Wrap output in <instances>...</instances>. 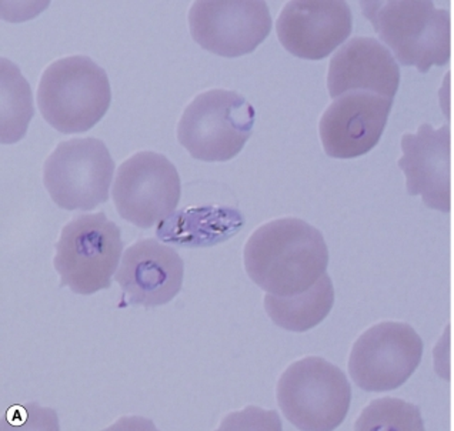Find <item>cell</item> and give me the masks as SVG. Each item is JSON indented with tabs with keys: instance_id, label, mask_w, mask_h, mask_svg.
<instances>
[{
	"instance_id": "cell-2",
	"label": "cell",
	"mask_w": 454,
	"mask_h": 431,
	"mask_svg": "<svg viewBox=\"0 0 454 431\" xmlns=\"http://www.w3.org/2000/svg\"><path fill=\"white\" fill-rule=\"evenodd\" d=\"M363 15L403 67L426 74L451 58V19L430 0H367Z\"/></svg>"
},
{
	"instance_id": "cell-9",
	"label": "cell",
	"mask_w": 454,
	"mask_h": 431,
	"mask_svg": "<svg viewBox=\"0 0 454 431\" xmlns=\"http://www.w3.org/2000/svg\"><path fill=\"white\" fill-rule=\"evenodd\" d=\"M421 357L423 341L411 325L379 323L356 341L348 358V373L362 390H395L411 379Z\"/></svg>"
},
{
	"instance_id": "cell-11",
	"label": "cell",
	"mask_w": 454,
	"mask_h": 431,
	"mask_svg": "<svg viewBox=\"0 0 454 431\" xmlns=\"http://www.w3.org/2000/svg\"><path fill=\"white\" fill-rule=\"evenodd\" d=\"M393 99L371 91H348L327 107L320 119L323 149L334 159H356L380 142Z\"/></svg>"
},
{
	"instance_id": "cell-1",
	"label": "cell",
	"mask_w": 454,
	"mask_h": 431,
	"mask_svg": "<svg viewBox=\"0 0 454 431\" xmlns=\"http://www.w3.org/2000/svg\"><path fill=\"white\" fill-rule=\"evenodd\" d=\"M243 257L253 282L275 296L306 292L326 274L329 264L323 234L294 217L259 227L246 243Z\"/></svg>"
},
{
	"instance_id": "cell-6",
	"label": "cell",
	"mask_w": 454,
	"mask_h": 431,
	"mask_svg": "<svg viewBox=\"0 0 454 431\" xmlns=\"http://www.w3.org/2000/svg\"><path fill=\"white\" fill-rule=\"evenodd\" d=\"M256 112L236 91L213 89L196 96L177 125V139L202 161L236 158L252 136Z\"/></svg>"
},
{
	"instance_id": "cell-13",
	"label": "cell",
	"mask_w": 454,
	"mask_h": 431,
	"mask_svg": "<svg viewBox=\"0 0 454 431\" xmlns=\"http://www.w3.org/2000/svg\"><path fill=\"white\" fill-rule=\"evenodd\" d=\"M184 263L176 250L154 239L136 241L123 255L114 274L130 306L156 307L177 296Z\"/></svg>"
},
{
	"instance_id": "cell-12",
	"label": "cell",
	"mask_w": 454,
	"mask_h": 431,
	"mask_svg": "<svg viewBox=\"0 0 454 431\" xmlns=\"http://www.w3.org/2000/svg\"><path fill=\"white\" fill-rule=\"evenodd\" d=\"M353 18L343 0H294L278 15L283 48L296 58L322 60L352 34Z\"/></svg>"
},
{
	"instance_id": "cell-15",
	"label": "cell",
	"mask_w": 454,
	"mask_h": 431,
	"mask_svg": "<svg viewBox=\"0 0 454 431\" xmlns=\"http://www.w3.org/2000/svg\"><path fill=\"white\" fill-rule=\"evenodd\" d=\"M399 84L395 58L372 37H355L330 60L327 88L333 99L348 91H371L395 99Z\"/></svg>"
},
{
	"instance_id": "cell-7",
	"label": "cell",
	"mask_w": 454,
	"mask_h": 431,
	"mask_svg": "<svg viewBox=\"0 0 454 431\" xmlns=\"http://www.w3.org/2000/svg\"><path fill=\"white\" fill-rule=\"evenodd\" d=\"M114 161L99 139H70L58 145L43 166V184L55 205L90 212L109 200Z\"/></svg>"
},
{
	"instance_id": "cell-10",
	"label": "cell",
	"mask_w": 454,
	"mask_h": 431,
	"mask_svg": "<svg viewBox=\"0 0 454 431\" xmlns=\"http://www.w3.org/2000/svg\"><path fill=\"white\" fill-rule=\"evenodd\" d=\"M194 42L223 58H239L256 51L271 30L268 4L262 0H199L189 12Z\"/></svg>"
},
{
	"instance_id": "cell-17",
	"label": "cell",
	"mask_w": 454,
	"mask_h": 431,
	"mask_svg": "<svg viewBox=\"0 0 454 431\" xmlns=\"http://www.w3.org/2000/svg\"><path fill=\"white\" fill-rule=\"evenodd\" d=\"M334 304L332 278L323 274L319 282L294 296H264V309L271 322L289 332L303 333L325 320Z\"/></svg>"
},
{
	"instance_id": "cell-19",
	"label": "cell",
	"mask_w": 454,
	"mask_h": 431,
	"mask_svg": "<svg viewBox=\"0 0 454 431\" xmlns=\"http://www.w3.org/2000/svg\"><path fill=\"white\" fill-rule=\"evenodd\" d=\"M360 431H421L425 424L420 410L399 398L385 397L374 400L356 421Z\"/></svg>"
},
{
	"instance_id": "cell-16",
	"label": "cell",
	"mask_w": 454,
	"mask_h": 431,
	"mask_svg": "<svg viewBox=\"0 0 454 431\" xmlns=\"http://www.w3.org/2000/svg\"><path fill=\"white\" fill-rule=\"evenodd\" d=\"M242 226V216L231 208H189L160 222L156 234L163 241L196 247L227 240Z\"/></svg>"
},
{
	"instance_id": "cell-3",
	"label": "cell",
	"mask_w": 454,
	"mask_h": 431,
	"mask_svg": "<svg viewBox=\"0 0 454 431\" xmlns=\"http://www.w3.org/2000/svg\"><path fill=\"white\" fill-rule=\"evenodd\" d=\"M112 102L107 74L92 59L70 56L51 63L37 88L44 121L65 135L88 132L102 121Z\"/></svg>"
},
{
	"instance_id": "cell-18",
	"label": "cell",
	"mask_w": 454,
	"mask_h": 431,
	"mask_svg": "<svg viewBox=\"0 0 454 431\" xmlns=\"http://www.w3.org/2000/svg\"><path fill=\"white\" fill-rule=\"evenodd\" d=\"M2 142L15 143L25 136L34 105L29 84L6 59L2 60Z\"/></svg>"
},
{
	"instance_id": "cell-14",
	"label": "cell",
	"mask_w": 454,
	"mask_h": 431,
	"mask_svg": "<svg viewBox=\"0 0 454 431\" xmlns=\"http://www.w3.org/2000/svg\"><path fill=\"white\" fill-rule=\"evenodd\" d=\"M399 166L406 175L407 192L421 196L426 206L451 210V133L449 126L421 125L418 133L402 137Z\"/></svg>"
},
{
	"instance_id": "cell-5",
	"label": "cell",
	"mask_w": 454,
	"mask_h": 431,
	"mask_svg": "<svg viewBox=\"0 0 454 431\" xmlns=\"http://www.w3.org/2000/svg\"><path fill=\"white\" fill-rule=\"evenodd\" d=\"M278 403L294 427L329 431L350 409L352 388L339 367L322 357H306L287 367L278 383Z\"/></svg>"
},
{
	"instance_id": "cell-8",
	"label": "cell",
	"mask_w": 454,
	"mask_h": 431,
	"mask_svg": "<svg viewBox=\"0 0 454 431\" xmlns=\"http://www.w3.org/2000/svg\"><path fill=\"white\" fill-rule=\"evenodd\" d=\"M112 196L121 219L151 229L176 210L182 196L180 176L163 154L139 152L118 168Z\"/></svg>"
},
{
	"instance_id": "cell-4",
	"label": "cell",
	"mask_w": 454,
	"mask_h": 431,
	"mask_svg": "<svg viewBox=\"0 0 454 431\" xmlns=\"http://www.w3.org/2000/svg\"><path fill=\"white\" fill-rule=\"evenodd\" d=\"M123 252L121 229L105 213H82L63 227L53 264L60 286L82 296L109 289Z\"/></svg>"
}]
</instances>
